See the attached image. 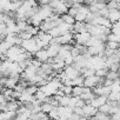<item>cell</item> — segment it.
<instances>
[{"mask_svg": "<svg viewBox=\"0 0 120 120\" xmlns=\"http://www.w3.org/2000/svg\"><path fill=\"white\" fill-rule=\"evenodd\" d=\"M81 109H82V116H84V118H86V119H87V118L93 116V115L97 113V111H98L97 108H94V107H93V106H91L90 104H86Z\"/></svg>", "mask_w": 120, "mask_h": 120, "instance_id": "9", "label": "cell"}, {"mask_svg": "<svg viewBox=\"0 0 120 120\" xmlns=\"http://www.w3.org/2000/svg\"><path fill=\"white\" fill-rule=\"evenodd\" d=\"M119 32H120L119 21L112 22V26H111V28H109V33H113V34H118V35H119Z\"/></svg>", "mask_w": 120, "mask_h": 120, "instance_id": "20", "label": "cell"}, {"mask_svg": "<svg viewBox=\"0 0 120 120\" xmlns=\"http://www.w3.org/2000/svg\"><path fill=\"white\" fill-rule=\"evenodd\" d=\"M82 93V86H72V93L71 95L72 97H80Z\"/></svg>", "mask_w": 120, "mask_h": 120, "instance_id": "17", "label": "cell"}, {"mask_svg": "<svg viewBox=\"0 0 120 120\" xmlns=\"http://www.w3.org/2000/svg\"><path fill=\"white\" fill-rule=\"evenodd\" d=\"M40 68H41V71L44 72V74H45V75H47V77H49V75H51V74L54 72L52 64H49L48 61H46V63H42V64L40 65Z\"/></svg>", "mask_w": 120, "mask_h": 120, "instance_id": "11", "label": "cell"}, {"mask_svg": "<svg viewBox=\"0 0 120 120\" xmlns=\"http://www.w3.org/2000/svg\"><path fill=\"white\" fill-rule=\"evenodd\" d=\"M53 107H54V106H53L49 101H44V102H41V105H40L41 112H44V113H46V114H48V113L52 111Z\"/></svg>", "mask_w": 120, "mask_h": 120, "instance_id": "13", "label": "cell"}, {"mask_svg": "<svg viewBox=\"0 0 120 120\" xmlns=\"http://www.w3.org/2000/svg\"><path fill=\"white\" fill-rule=\"evenodd\" d=\"M21 40H27V39H31L32 38V35L30 34V33H27V32H25V31H22V32H19L18 34H17Z\"/></svg>", "mask_w": 120, "mask_h": 120, "instance_id": "26", "label": "cell"}, {"mask_svg": "<svg viewBox=\"0 0 120 120\" xmlns=\"http://www.w3.org/2000/svg\"><path fill=\"white\" fill-rule=\"evenodd\" d=\"M63 73H64V75L67 79H71V80L74 79V78H77L78 75H80V72L77 68H74L72 65H66L64 67V70H63Z\"/></svg>", "mask_w": 120, "mask_h": 120, "instance_id": "3", "label": "cell"}, {"mask_svg": "<svg viewBox=\"0 0 120 120\" xmlns=\"http://www.w3.org/2000/svg\"><path fill=\"white\" fill-rule=\"evenodd\" d=\"M34 99L35 100H38V101H40V102H44V101H47V95L42 92V91H40V90H38L35 93H34Z\"/></svg>", "mask_w": 120, "mask_h": 120, "instance_id": "14", "label": "cell"}, {"mask_svg": "<svg viewBox=\"0 0 120 120\" xmlns=\"http://www.w3.org/2000/svg\"><path fill=\"white\" fill-rule=\"evenodd\" d=\"M60 17V20H61V22H64V24H67V25H73L74 22H75V20H74V18L72 17V15H70L68 13H64V14H61V15H59Z\"/></svg>", "mask_w": 120, "mask_h": 120, "instance_id": "12", "label": "cell"}, {"mask_svg": "<svg viewBox=\"0 0 120 120\" xmlns=\"http://www.w3.org/2000/svg\"><path fill=\"white\" fill-rule=\"evenodd\" d=\"M107 41H116V42H119L120 41V35L113 34V33H108L107 34Z\"/></svg>", "mask_w": 120, "mask_h": 120, "instance_id": "24", "label": "cell"}, {"mask_svg": "<svg viewBox=\"0 0 120 120\" xmlns=\"http://www.w3.org/2000/svg\"><path fill=\"white\" fill-rule=\"evenodd\" d=\"M46 51H47V54H48V58H54L55 55H58L59 53V48H60V45L58 44H54V42H49L46 47Z\"/></svg>", "mask_w": 120, "mask_h": 120, "instance_id": "7", "label": "cell"}, {"mask_svg": "<svg viewBox=\"0 0 120 120\" xmlns=\"http://www.w3.org/2000/svg\"><path fill=\"white\" fill-rule=\"evenodd\" d=\"M0 78H1V75H0Z\"/></svg>", "mask_w": 120, "mask_h": 120, "instance_id": "35", "label": "cell"}, {"mask_svg": "<svg viewBox=\"0 0 120 120\" xmlns=\"http://www.w3.org/2000/svg\"><path fill=\"white\" fill-rule=\"evenodd\" d=\"M59 90H61L65 95H71V93H72V86H68V85H63L61 84V86H60Z\"/></svg>", "mask_w": 120, "mask_h": 120, "instance_id": "22", "label": "cell"}, {"mask_svg": "<svg viewBox=\"0 0 120 120\" xmlns=\"http://www.w3.org/2000/svg\"><path fill=\"white\" fill-rule=\"evenodd\" d=\"M0 63H1V60H0Z\"/></svg>", "mask_w": 120, "mask_h": 120, "instance_id": "34", "label": "cell"}, {"mask_svg": "<svg viewBox=\"0 0 120 120\" xmlns=\"http://www.w3.org/2000/svg\"><path fill=\"white\" fill-rule=\"evenodd\" d=\"M106 79L111 80V81H114V80H119V72H113V71H108L106 77Z\"/></svg>", "mask_w": 120, "mask_h": 120, "instance_id": "16", "label": "cell"}, {"mask_svg": "<svg viewBox=\"0 0 120 120\" xmlns=\"http://www.w3.org/2000/svg\"><path fill=\"white\" fill-rule=\"evenodd\" d=\"M90 38H91V34L87 33V32L73 34V41H74V44H79V45H86L87 41L90 40Z\"/></svg>", "mask_w": 120, "mask_h": 120, "instance_id": "2", "label": "cell"}, {"mask_svg": "<svg viewBox=\"0 0 120 120\" xmlns=\"http://www.w3.org/2000/svg\"><path fill=\"white\" fill-rule=\"evenodd\" d=\"M74 46L77 47V49L79 51V54H85L87 53V46L86 45H79V44H74Z\"/></svg>", "mask_w": 120, "mask_h": 120, "instance_id": "25", "label": "cell"}, {"mask_svg": "<svg viewBox=\"0 0 120 120\" xmlns=\"http://www.w3.org/2000/svg\"><path fill=\"white\" fill-rule=\"evenodd\" d=\"M106 102H107V97H105V95H97L95 98H93V99L90 101V105L98 109L101 105H104V104H106Z\"/></svg>", "mask_w": 120, "mask_h": 120, "instance_id": "8", "label": "cell"}, {"mask_svg": "<svg viewBox=\"0 0 120 120\" xmlns=\"http://www.w3.org/2000/svg\"><path fill=\"white\" fill-rule=\"evenodd\" d=\"M111 109H112V107L106 102V104H104V105H101L99 108H98V111L99 112H101V113H105V114H111Z\"/></svg>", "mask_w": 120, "mask_h": 120, "instance_id": "18", "label": "cell"}, {"mask_svg": "<svg viewBox=\"0 0 120 120\" xmlns=\"http://www.w3.org/2000/svg\"><path fill=\"white\" fill-rule=\"evenodd\" d=\"M112 1H114V3H116V4H120V0H112Z\"/></svg>", "mask_w": 120, "mask_h": 120, "instance_id": "32", "label": "cell"}, {"mask_svg": "<svg viewBox=\"0 0 120 120\" xmlns=\"http://www.w3.org/2000/svg\"><path fill=\"white\" fill-rule=\"evenodd\" d=\"M70 54H71V55H72L73 58H75V56L80 55V54H79V51L77 49V47H75L74 45L72 46V48H71V51H70Z\"/></svg>", "mask_w": 120, "mask_h": 120, "instance_id": "28", "label": "cell"}, {"mask_svg": "<svg viewBox=\"0 0 120 120\" xmlns=\"http://www.w3.org/2000/svg\"><path fill=\"white\" fill-rule=\"evenodd\" d=\"M33 58L34 59H37L39 63H46L47 60H48V54H47V51H46V48H40V49H38L34 54H33Z\"/></svg>", "mask_w": 120, "mask_h": 120, "instance_id": "5", "label": "cell"}, {"mask_svg": "<svg viewBox=\"0 0 120 120\" xmlns=\"http://www.w3.org/2000/svg\"><path fill=\"white\" fill-rule=\"evenodd\" d=\"M88 12H90L88 6L81 4L80 7L78 8V12H77L75 17H74V20H75V21H85V18H86V15H87Z\"/></svg>", "mask_w": 120, "mask_h": 120, "instance_id": "4", "label": "cell"}, {"mask_svg": "<svg viewBox=\"0 0 120 120\" xmlns=\"http://www.w3.org/2000/svg\"><path fill=\"white\" fill-rule=\"evenodd\" d=\"M107 19L111 22H116L120 19V11L119 10H108V14H107Z\"/></svg>", "mask_w": 120, "mask_h": 120, "instance_id": "10", "label": "cell"}, {"mask_svg": "<svg viewBox=\"0 0 120 120\" xmlns=\"http://www.w3.org/2000/svg\"><path fill=\"white\" fill-rule=\"evenodd\" d=\"M25 32L30 33L32 37H35L37 33L39 32V28L35 27V26H33V25H31V24H27V26H26V28H25Z\"/></svg>", "mask_w": 120, "mask_h": 120, "instance_id": "15", "label": "cell"}, {"mask_svg": "<svg viewBox=\"0 0 120 120\" xmlns=\"http://www.w3.org/2000/svg\"><path fill=\"white\" fill-rule=\"evenodd\" d=\"M3 102H6V99H5V97H4V94L0 92V104H3Z\"/></svg>", "mask_w": 120, "mask_h": 120, "instance_id": "30", "label": "cell"}, {"mask_svg": "<svg viewBox=\"0 0 120 120\" xmlns=\"http://www.w3.org/2000/svg\"><path fill=\"white\" fill-rule=\"evenodd\" d=\"M3 13H4V12H1V11H0V19H1V15H3Z\"/></svg>", "mask_w": 120, "mask_h": 120, "instance_id": "33", "label": "cell"}, {"mask_svg": "<svg viewBox=\"0 0 120 120\" xmlns=\"http://www.w3.org/2000/svg\"><path fill=\"white\" fill-rule=\"evenodd\" d=\"M105 47L108 49H119V42L116 41H106L105 42Z\"/></svg>", "mask_w": 120, "mask_h": 120, "instance_id": "19", "label": "cell"}, {"mask_svg": "<svg viewBox=\"0 0 120 120\" xmlns=\"http://www.w3.org/2000/svg\"><path fill=\"white\" fill-rule=\"evenodd\" d=\"M0 120H5L4 119V115H3V112H0Z\"/></svg>", "mask_w": 120, "mask_h": 120, "instance_id": "31", "label": "cell"}, {"mask_svg": "<svg viewBox=\"0 0 120 120\" xmlns=\"http://www.w3.org/2000/svg\"><path fill=\"white\" fill-rule=\"evenodd\" d=\"M85 105H86V102H85L82 99L78 98V99H77V102H75V106H74V107H80V108H82Z\"/></svg>", "mask_w": 120, "mask_h": 120, "instance_id": "29", "label": "cell"}, {"mask_svg": "<svg viewBox=\"0 0 120 120\" xmlns=\"http://www.w3.org/2000/svg\"><path fill=\"white\" fill-rule=\"evenodd\" d=\"M119 7H120V4H116V3L112 1V0H109V1L106 4L107 10H119Z\"/></svg>", "mask_w": 120, "mask_h": 120, "instance_id": "23", "label": "cell"}, {"mask_svg": "<svg viewBox=\"0 0 120 120\" xmlns=\"http://www.w3.org/2000/svg\"><path fill=\"white\" fill-rule=\"evenodd\" d=\"M20 46L22 47V49L25 52H28L31 54H34L38 49H40L39 46L37 45V41H35V38L34 37H32L31 39H27V40H22L21 44H20Z\"/></svg>", "mask_w": 120, "mask_h": 120, "instance_id": "1", "label": "cell"}, {"mask_svg": "<svg viewBox=\"0 0 120 120\" xmlns=\"http://www.w3.org/2000/svg\"><path fill=\"white\" fill-rule=\"evenodd\" d=\"M0 33H1V32H0Z\"/></svg>", "mask_w": 120, "mask_h": 120, "instance_id": "36", "label": "cell"}, {"mask_svg": "<svg viewBox=\"0 0 120 120\" xmlns=\"http://www.w3.org/2000/svg\"><path fill=\"white\" fill-rule=\"evenodd\" d=\"M35 38L42 42L44 48H45V47H46V46H47V45L51 42V40H52V37H51V35H49L47 32H42V31H39V32L37 33Z\"/></svg>", "mask_w": 120, "mask_h": 120, "instance_id": "6", "label": "cell"}, {"mask_svg": "<svg viewBox=\"0 0 120 120\" xmlns=\"http://www.w3.org/2000/svg\"><path fill=\"white\" fill-rule=\"evenodd\" d=\"M82 82H84V77L81 74L72 79V86H82Z\"/></svg>", "mask_w": 120, "mask_h": 120, "instance_id": "21", "label": "cell"}, {"mask_svg": "<svg viewBox=\"0 0 120 120\" xmlns=\"http://www.w3.org/2000/svg\"><path fill=\"white\" fill-rule=\"evenodd\" d=\"M107 72H108V68L104 67V68L97 70V71H95V75H97V77H106Z\"/></svg>", "mask_w": 120, "mask_h": 120, "instance_id": "27", "label": "cell"}]
</instances>
